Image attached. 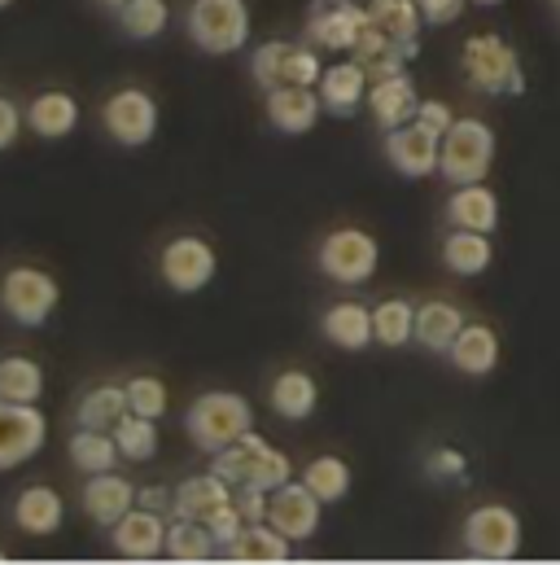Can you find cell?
Instances as JSON below:
<instances>
[{"label": "cell", "instance_id": "obj_1", "mask_svg": "<svg viewBox=\"0 0 560 565\" xmlns=\"http://www.w3.org/2000/svg\"><path fill=\"white\" fill-rule=\"evenodd\" d=\"M189 438L202 447V451H224L228 443H237L241 434L255 429V408L246 395H233V391H206L193 399L189 408Z\"/></svg>", "mask_w": 560, "mask_h": 565}, {"label": "cell", "instance_id": "obj_2", "mask_svg": "<svg viewBox=\"0 0 560 565\" xmlns=\"http://www.w3.org/2000/svg\"><path fill=\"white\" fill-rule=\"evenodd\" d=\"M464 62V79L486 93V97H504V93H526V75H521V57L513 44H504L499 35H473L460 49Z\"/></svg>", "mask_w": 560, "mask_h": 565}, {"label": "cell", "instance_id": "obj_3", "mask_svg": "<svg viewBox=\"0 0 560 565\" xmlns=\"http://www.w3.org/2000/svg\"><path fill=\"white\" fill-rule=\"evenodd\" d=\"M219 478H228L233 487L237 482H259V487H280V482H289L293 478V460L272 447L263 434H241L237 443H228L224 451H215V465H211Z\"/></svg>", "mask_w": 560, "mask_h": 565}, {"label": "cell", "instance_id": "obj_4", "mask_svg": "<svg viewBox=\"0 0 560 565\" xmlns=\"http://www.w3.org/2000/svg\"><path fill=\"white\" fill-rule=\"evenodd\" d=\"M495 162V132L482 119H455L442 137V153H438V175L446 184H477L486 180Z\"/></svg>", "mask_w": 560, "mask_h": 565}, {"label": "cell", "instance_id": "obj_5", "mask_svg": "<svg viewBox=\"0 0 560 565\" xmlns=\"http://www.w3.org/2000/svg\"><path fill=\"white\" fill-rule=\"evenodd\" d=\"M189 35L211 57L237 53L250 44V4L246 0H193Z\"/></svg>", "mask_w": 560, "mask_h": 565}, {"label": "cell", "instance_id": "obj_6", "mask_svg": "<svg viewBox=\"0 0 560 565\" xmlns=\"http://www.w3.org/2000/svg\"><path fill=\"white\" fill-rule=\"evenodd\" d=\"M381 264V246L364 228H337L320 242V273L337 285H364L373 281Z\"/></svg>", "mask_w": 560, "mask_h": 565}, {"label": "cell", "instance_id": "obj_7", "mask_svg": "<svg viewBox=\"0 0 560 565\" xmlns=\"http://www.w3.org/2000/svg\"><path fill=\"white\" fill-rule=\"evenodd\" d=\"M57 298H62V289L44 268H9L0 281V307L22 329H40L53 316Z\"/></svg>", "mask_w": 560, "mask_h": 565}, {"label": "cell", "instance_id": "obj_8", "mask_svg": "<svg viewBox=\"0 0 560 565\" xmlns=\"http://www.w3.org/2000/svg\"><path fill=\"white\" fill-rule=\"evenodd\" d=\"M464 548L477 562H513L521 553V518L508 504H482L464 518Z\"/></svg>", "mask_w": 560, "mask_h": 565}, {"label": "cell", "instance_id": "obj_9", "mask_svg": "<svg viewBox=\"0 0 560 565\" xmlns=\"http://www.w3.org/2000/svg\"><path fill=\"white\" fill-rule=\"evenodd\" d=\"M250 71H255V79L263 88H280V84H306V88H315L320 75H324V62H320V49L315 44L272 40V44L255 49Z\"/></svg>", "mask_w": 560, "mask_h": 565}, {"label": "cell", "instance_id": "obj_10", "mask_svg": "<svg viewBox=\"0 0 560 565\" xmlns=\"http://www.w3.org/2000/svg\"><path fill=\"white\" fill-rule=\"evenodd\" d=\"M215 268H219V259H215L211 242H202L193 233L171 237L162 246V255H158V273L175 294H202L206 285L215 281Z\"/></svg>", "mask_w": 560, "mask_h": 565}, {"label": "cell", "instance_id": "obj_11", "mask_svg": "<svg viewBox=\"0 0 560 565\" xmlns=\"http://www.w3.org/2000/svg\"><path fill=\"white\" fill-rule=\"evenodd\" d=\"M368 22L373 18H368V9L359 0H315L311 13H306V35H311L315 49L351 53Z\"/></svg>", "mask_w": 560, "mask_h": 565}, {"label": "cell", "instance_id": "obj_12", "mask_svg": "<svg viewBox=\"0 0 560 565\" xmlns=\"http://www.w3.org/2000/svg\"><path fill=\"white\" fill-rule=\"evenodd\" d=\"M49 443V422L35 404L0 399V473L26 465Z\"/></svg>", "mask_w": 560, "mask_h": 565}, {"label": "cell", "instance_id": "obj_13", "mask_svg": "<svg viewBox=\"0 0 560 565\" xmlns=\"http://www.w3.org/2000/svg\"><path fill=\"white\" fill-rule=\"evenodd\" d=\"M320 509H324V500L306 482L289 478V482L272 487V495H268V526H277L293 544H306L320 531Z\"/></svg>", "mask_w": 560, "mask_h": 565}, {"label": "cell", "instance_id": "obj_14", "mask_svg": "<svg viewBox=\"0 0 560 565\" xmlns=\"http://www.w3.org/2000/svg\"><path fill=\"white\" fill-rule=\"evenodd\" d=\"M101 124H106V132L119 145L140 149L144 141H153V132H158V102L144 88H119L101 106Z\"/></svg>", "mask_w": 560, "mask_h": 565}, {"label": "cell", "instance_id": "obj_15", "mask_svg": "<svg viewBox=\"0 0 560 565\" xmlns=\"http://www.w3.org/2000/svg\"><path fill=\"white\" fill-rule=\"evenodd\" d=\"M166 518L162 513H153V509H128L115 526H110V544L128 557V562H149V557H158V553H166Z\"/></svg>", "mask_w": 560, "mask_h": 565}, {"label": "cell", "instance_id": "obj_16", "mask_svg": "<svg viewBox=\"0 0 560 565\" xmlns=\"http://www.w3.org/2000/svg\"><path fill=\"white\" fill-rule=\"evenodd\" d=\"M438 153H442V137L424 132L417 119L403 124V128H395V132H386V158H390V167H395L399 175H408V180L433 175V171H438Z\"/></svg>", "mask_w": 560, "mask_h": 565}, {"label": "cell", "instance_id": "obj_17", "mask_svg": "<svg viewBox=\"0 0 560 565\" xmlns=\"http://www.w3.org/2000/svg\"><path fill=\"white\" fill-rule=\"evenodd\" d=\"M417 49H420V40H395L386 26L368 22V26H364V35L355 40L351 57L368 71V79H386V75H399V71H403V62H408V57H417Z\"/></svg>", "mask_w": 560, "mask_h": 565}, {"label": "cell", "instance_id": "obj_18", "mask_svg": "<svg viewBox=\"0 0 560 565\" xmlns=\"http://www.w3.org/2000/svg\"><path fill=\"white\" fill-rule=\"evenodd\" d=\"M324 115V102L315 88L306 84H280V88H268V119L272 128L284 132V137H302L320 124Z\"/></svg>", "mask_w": 560, "mask_h": 565}, {"label": "cell", "instance_id": "obj_19", "mask_svg": "<svg viewBox=\"0 0 560 565\" xmlns=\"http://www.w3.org/2000/svg\"><path fill=\"white\" fill-rule=\"evenodd\" d=\"M417 110H420V93L403 71L399 75H386V79H373V88H368V115L377 119L381 132H395V128L412 124Z\"/></svg>", "mask_w": 560, "mask_h": 565}, {"label": "cell", "instance_id": "obj_20", "mask_svg": "<svg viewBox=\"0 0 560 565\" xmlns=\"http://www.w3.org/2000/svg\"><path fill=\"white\" fill-rule=\"evenodd\" d=\"M315 93H320V102H324L329 115L351 119V115L364 106V97H368V71H364L355 57H351V62H333V66H324Z\"/></svg>", "mask_w": 560, "mask_h": 565}, {"label": "cell", "instance_id": "obj_21", "mask_svg": "<svg viewBox=\"0 0 560 565\" xmlns=\"http://www.w3.org/2000/svg\"><path fill=\"white\" fill-rule=\"evenodd\" d=\"M137 491L123 473H88V487H84V513L97 522V526H115L128 509H137Z\"/></svg>", "mask_w": 560, "mask_h": 565}, {"label": "cell", "instance_id": "obj_22", "mask_svg": "<svg viewBox=\"0 0 560 565\" xmlns=\"http://www.w3.org/2000/svg\"><path fill=\"white\" fill-rule=\"evenodd\" d=\"M446 220L451 228H473V233H495L499 224V198L477 180V184H455L446 198Z\"/></svg>", "mask_w": 560, "mask_h": 565}, {"label": "cell", "instance_id": "obj_23", "mask_svg": "<svg viewBox=\"0 0 560 565\" xmlns=\"http://www.w3.org/2000/svg\"><path fill=\"white\" fill-rule=\"evenodd\" d=\"M446 360H451L460 373H469V377H486V373H495V364H499V333H495L491 324H464V329L455 333Z\"/></svg>", "mask_w": 560, "mask_h": 565}, {"label": "cell", "instance_id": "obj_24", "mask_svg": "<svg viewBox=\"0 0 560 565\" xmlns=\"http://www.w3.org/2000/svg\"><path fill=\"white\" fill-rule=\"evenodd\" d=\"M26 128H31L35 137H44V141H62V137H71V132L79 128V102H75L71 93H62V88L40 93V97L26 106Z\"/></svg>", "mask_w": 560, "mask_h": 565}, {"label": "cell", "instance_id": "obj_25", "mask_svg": "<svg viewBox=\"0 0 560 565\" xmlns=\"http://www.w3.org/2000/svg\"><path fill=\"white\" fill-rule=\"evenodd\" d=\"M233 500V482L219 478L215 469L211 473H197V478H184L175 487V518H193V522H206L215 509H224Z\"/></svg>", "mask_w": 560, "mask_h": 565}, {"label": "cell", "instance_id": "obj_26", "mask_svg": "<svg viewBox=\"0 0 560 565\" xmlns=\"http://www.w3.org/2000/svg\"><path fill=\"white\" fill-rule=\"evenodd\" d=\"M62 518H66V504H62V495H57L53 487H26V491L18 495V504H13V522H18V531L31 535V540L53 535V531L62 526Z\"/></svg>", "mask_w": 560, "mask_h": 565}, {"label": "cell", "instance_id": "obj_27", "mask_svg": "<svg viewBox=\"0 0 560 565\" xmlns=\"http://www.w3.org/2000/svg\"><path fill=\"white\" fill-rule=\"evenodd\" d=\"M495 259V246H491V233H473V228H451L442 237V264L455 273V277H482Z\"/></svg>", "mask_w": 560, "mask_h": 565}, {"label": "cell", "instance_id": "obj_28", "mask_svg": "<svg viewBox=\"0 0 560 565\" xmlns=\"http://www.w3.org/2000/svg\"><path fill=\"white\" fill-rule=\"evenodd\" d=\"M324 338L333 347H342V351H368V342H373V311L364 302H355V298L333 302L324 311Z\"/></svg>", "mask_w": 560, "mask_h": 565}, {"label": "cell", "instance_id": "obj_29", "mask_svg": "<svg viewBox=\"0 0 560 565\" xmlns=\"http://www.w3.org/2000/svg\"><path fill=\"white\" fill-rule=\"evenodd\" d=\"M464 324H469L464 311L455 302H446V298H429L424 307H417V342L424 351H442L446 355Z\"/></svg>", "mask_w": 560, "mask_h": 565}, {"label": "cell", "instance_id": "obj_30", "mask_svg": "<svg viewBox=\"0 0 560 565\" xmlns=\"http://www.w3.org/2000/svg\"><path fill=\"white\" fill-rule=\"evenodd\" d=\"M66 451H71V465H75L79 473H110V469L123 460L115 434H110V429H88V425H79V429L71 434Z\"/></svg>", "mask_w": 560, "mask_h": 565}, {"label": "cell", "instance_id": "obj_31", "mask_svg": "<svg viewBox=\"0 0 560 565\" xmlns=\"http://www.w3.org/2000/svg\"><path fill=\"white\" fill-rule=\"evenodd\" d=\"M289 548H293V540H284L277 526L259 522V526H246L224 553L241 565H280L289 562Z\"/></svg>", "mask_w": 560, "mask_h": 565}, {"label": "cell", "instance_id": "obj_32", "mask_svg": "<svg viewBox=\"0 0 560 565\" xmlns=\"http://www.w3.org/2000/svg\"><path fill=\"white\" fill-rule=\"evenodd\" d=\"M315 404H320V386H315L311 373L284 369L277 382H272V408H277V417H284V422H306L315 413Z\"/></svg>", "mask_w": 560, "mask_h": 565}, {"label": "cell", "instance_id": "obj_33", "mask_svg": "<svg viewBox=\"0 0 560 565\" xmlns=\"http://www.w3.org/2000/svg\"><path fill=\"white\" fill-rule=\"evenodd\" d=\"M373 342H381L390 351L417 342V307L408 298H381L373 307Z\"/></svg>", "mask_w": 560, "mask_h": 565}, {"label": "cell", "instance_id": "obj_34", "mask_svg": "<svg viewBox=\"0 0 560 565\" xmlns=\"http://www.w3.org/2000/svg\"><path fill=\"white\" fill-rule=\"evenodd\" d=\"M215 535L206 522H193V518H171L166 526V557L180 565H202L215 557Z\"/></svg>", "mask_w": 560, "mask_h": 565}, {"label": "cell", "instance_id": "obj_35", "mask_svg": "<svg viewBox=\"0 0 560 565\" xmlns=\"http://www.w3.org/2000/svg\"><path fill=\"white\" fill-rule=\"evenodd\" d=\"M40 395H44V369L26 355H4L0 360V399L40 404Z\"/></svg>", "mask_w": 560, "mask_h": 565}, {"label": "cell", "instance_id": "obj_36", "mask_svg": "<svg viewBox=\"0 0 560 565\" xmlns=\"http://www.w3.org/2000/svg\"><path fill=\"white\" fill-rule=\"evenodd\" d=\"M302 482L324 500V504H337L351 495V465L337 460V456H315L306 469H302Z\"/></svg>", "mask_w": 560, "mask_h": 565}, {"label": "cell", "instance_id": "obj_37", "mask_svg": "<svg viewBox=\"0 0 560 565\" xmlns=\"http://www.w3.org/2000/svg\"><path fill=\"white\" fill-rule=\"evenodd\" d=\"M377 26H386L395 40H420V4L417 0H359Z\"/></svg>", "mask_w": 560, "mask_h": 565}, {"label": "cell", "instance_id": "obj_38", "mask_svg": "<svg viewBox=\"0 0 560 565\" xmlns=\"http://www.w3.org/2000/svg\"><path fill=\"white\" fill-rule=\"evenodd\" d=\"M123 413H128V391L123 386H97L84 395L75 422L88 425V429H115L123 422Z\"/></svg>", "mask_w": 560, "mask_h": 565}, {"label": "cell", "instance_id": "obj_39", "mask_svg": "<svg viewBox=\"0 0 560 565\" xmlns=\"http://www.w3.org/2000/svg\"><path fill=\"white\" fill-rule=\"evenodd\" d=\"M119 22H123V31H128L132 40H153V35L166 31L171 4H166V0H128V4L119 9Z\"/></svg>", "mask_w": 560, "mask_h": 565}, {"label": "cell", "instance_id": "obj_40", "mask_svg": "<svg viewBox=\"0 0 560 565\" xmlns=\"http://www.w3.org/2000/svg\"><path fill=\"white\" fill-rule=\"evenodd\" d=\"M110 434H115V443H119L123 460H149V456L158 451V425L149 422V417L123 413V422L115 425Z\"/></svg>", "mask_w": 560, "mask_h": 565}, {"label": "cell", "instance_id": "obj_41", "mask_svg": "<svg viewBox=\"0 0 560 565\" xmlns=\"http://www.w3.org/2000/svg\"><path fill=\"white\" fill-rule=\"evenodd\" d=\"M123 391H128V413L149 417V422H158L166 413V404H171V395H166V386L158 377H132Z\"/></svg>", "mask_w": 560, "mask_h": 565}, {"label": "cell", "instance_id": "obj_42", "mask_svg": "<svg viewBox=\"0 0 560 565\" xmlns=\"http://www.w3.org/2000/svg\"><path fill=\"white\" fill-rule=\"evenodd\" d=\"M206 526H211L215 544H219V548H228V544H233V540H237V535L246 531V518H241V509H237V504L228 500L224 509H215V513L206 518Z\"/></svg>", "mask_w": 560, "mask_h": 565}, {"label": "cell", "instance_id": "obj_43", "mask_svg": "<svg viewBox=\"0 0 560 565\" xmlns=\"http://www.w3.org/2000/svg\"><path fill=\"white\" fill-rule=\"evenodd\" d=\"M417 124L424 132H433V137H446V128L455 124V110H451L446 102H420Z\"/></svg>", "mask_w": 560, "mask_h": 565}, {"label": "cell", "instance_id": "obj_44", "mask_svg": "<svg viewBox=\"0 0 560 565\" xmlns=\"http://www.w3.org/2000/svg\"><path fill=\"white\" fill-rule=\"evenodd\" d=\"M417 4H420V18L429 26H451L469 9V0H417Z\"/></svg>", "mask_w": 560, "mask_h": 565}, {"label": "cell", "instance_id": "obj_45", "mask_svg": "<svg viewBox=\"0 0 560 565\" xmlns=\"http://www.w3.org/2000/svg\"><path fill=\"white\" fill-rule=\"evenodd\" d=\"M464 469H469V460H464L455 447H438V451L429 456V473H433V478H464Z\"/></svg>", "mask_w": 560, "mask_h": 565}, {"label": "cell", "instance_id": "obj_46", "mask_svg": "<svg viewBox=\"0 0 560 565\" xmlns=\"http://www.w3.org/2000/svg\"><path fill=\"white\" fill-rule=\"evenodd\" d=\"M137 504L153 509V513H162V518H171V513H175V491H166V487H140Z\"/></svg>", "mask_w": 560, "mask_h": 565}, {"label": "cell", "instance_id": "obj_47", "mask_svg": "<svg viewBox=\"0 0 560 565\" xmlns=\"http://www.w3.org/2000/svg\"><path fill=\"white\" fill-rule=\"evenodd\" d=\"M22 119L26 115H18V106L9 102V97H0V153L9 149V145L18 141V128H22Z\"/></svg>", "mask_w": 560, "mask_h": 565}, {"label": "cell", "instance_id": "obj_48", "mask_svg": "<svg viewBox=\"0 0 560 565\" xmlns=\"http://www.w3.org/2000/svg\"><path fill=\"white\" fill-rule=\"evenodd\" d=\"M101 4H110V9H123V4H128V0H101Z\"/></svg>", "mask_w": 560, "mask_h": 565}, {"label": "cell", "instance_id": "obj_49", "mask_svg": "<svg viewBox=\"0 0 560 565\" xmlns=\"http://www.w3.org/2000/svg\"><path fill=\"white\" fill-rule=\"evenodd\" d=\"M473 4H499V0H473Z\"/></svg>", "mask_w": 560, "mask_h": 565}, {"label": "cell", "instance_id": "obj_50", "mask_svg": "<svg viewBox=\"0 0 560 565\" xmlns=\"http://www.w3.org/2000/svg\"><path fill=\"white\" fill-rule=\"evenodd\" d=\"M9 4H13V0H0V9H9Z\"/></svg>", "mask_w": 560, "mask_h": 565}, {"label": "cell", "instance_id": "obj_51", "mask_svg": "<svg viewBox=\"0 0 560 565\" xmlns=\"http://www.w3.org/2000/svg\"><path fill=\"white\" fill-rule=\"evenodd\" d=\"M0 562H9V557H4V553H0Z\"/></svg>", "mask_w": 560, "mask_h": 565}]
</instances>
